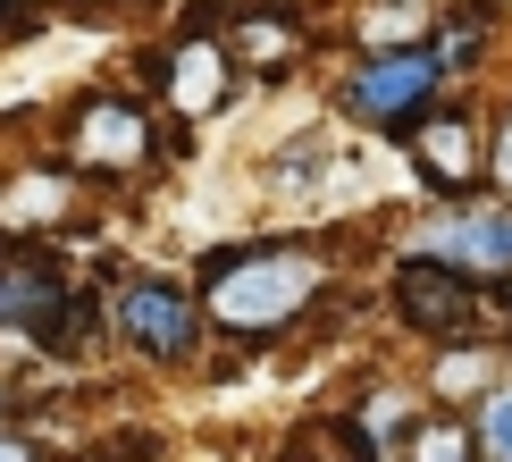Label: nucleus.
I'll return each instance as SVG.
<instances>
[{
	"label": "nucleus",
	"mask_w": 512,
	"mask_h": 462,
	"mask_svg": "<svg viewBox=\"0 0 512 462\" xmlns=\"http://www.w3.org/2000/svg\"><path fill=\"white\" fill-rule=\"evenodd\" d=\"M143 152H152V135H143V110L135 101H93L76 126V160H93V168H135Z\"/></svg>",
	"instance_id": "8"
},
{
	"label": "nucleus",
	"mask_w": 512,
	"mask_h": 462,
	"mask_svg": "<svg viewBox=\"0 0 512 462\" xmlns=\"http://www.w3.org/2000/svg\"><path fill=\"white\" fill-rule=\"evenodd\" d=\"M412 261H437L471 286H504L512 294V202H445L437 219H420Z\"/></svg>",
	"instance_id": "2"
},
{
	"label": "nucleus",
	"mask_w": 512,
	"mask_h": 462,
	"mask_svg": "<svg viewBox=\"0 0 512 462\" xmlns=\"http://www.w3.org/2000/svg\"><path fill=\"white\" fill-rule=\"evenodd\" d=\"M437 93H445V59H437V42L370 51V59L345 76V110H353L361 126H395V135H412V126L437 110Z\"/></svg>",
	"instance_id": "3"
},
{
	"label": "nucleus",
	"mask_w": 512,
	"mask_h": 462,
	"mask_svg": "<svg viewBox=\"0 0 512 462\" xmlns=\"http://www.w3.org/2000/svg\"><path fill=\"white\" fill-rule=\"evenodd\" d=\"M0 462H42L34 446H17V437H0Z\"/></svg>",
	"instance_id": "15"
},
{
	"label": "nucleus",
	"mask_w": 512,
	"mask_h": 462,
	"mask_svg": "<svg viewBox=\"0 0 512 462\" xmlns=\"http://www.w3.org/2000/svg\"><path fill=\"white\" fill-rule=\"evenodd\" d=\"M328 286V261L311 244H236V252H210L202 261V320L219 336H286Z\"/></svg>",
	"instance_id": "1"
},
{
	"label": "nucleus",
	"mask_w": 512,
	"mask_h": 462,
	"mask_svg": "<svg viewBox=\"0 0 512 462\" xmlns=\"http://www.w3.org/2000/svg\"><path fill=\"white\" fill-rule=\"evenodd\" d=\"M0 404H9V395H0Z\"/></svg>",
	"instance_id": "17"
},
{
	"label": "nucleus",
	"mask_w": 512,
	"mask_h": 462,
	"mask_svg": "<svg viewBox=\"0 0 512 462\" xmlns=\"http://www.w3.org/2000/svg\"><path fill=\"white\" fill-rule=\"evenodd\" d=\"M504 387V362H496V345H445L437 353V370H429V395H445V404H479V395H496Z\"/></svg>",
	"instance_id": "9"
},
{
	"label": "nucleus",
	"mask_w": 512,
	"mask_h": 462,
	"mask_svg": "<svg viewBox=\"0 0 512 462\" xmlns=\"http://www.w3.org/2000/svg\"><path fill=\"white\" fill-rule=\"evenodd\" d=\"M403 9H429V0H403Z\"/></svg>",
	"instance_id": "16"
},
{
	"label": "nucleus",
	"mask_w": 512,
	"mask_h": 462,
	"mask_svg": "<svg viewBox=\"0 0 512 462\" xmlns=\"http://www.w3.org/2000/svg\"><path fill=\"white\" fill-rule=\"evenodd\" d=\"M471 437H479V462H512V378H504L496 395H479Z\"/></svg>",
	"instance_id": "12"
},
{
	"label": "nucleus",
	"mask_w": 512,
	"mask_h": 462,
	"mask_svg": "<svg viewBox=\"0 0 512 462\" xmlns=\"http://www.w3.org/2000/svg\"><path fill=\"white\" fill-rule=\"evenodd\" d=\"M412 462H479V437H471V420H454V412H437V420H420L412 429V446H403Z\"/></svg>",
	"instance_id": "11"
},
{
	"label": "nucleus",
	"mask_w": 512,
	"mask_h": 462,
	"mask_svg": "<svg viewBox=\"0 0 512 462\" xmlns=\"http://www.w3.org/2000/svg\"><path fill=\"white\" fill-rule=\"evenodd\" d=\"M0 320L9 328H51L59 320V261L42 244L0 252Z\"/></svg>",
	"instance_id": "7"
},
{
	"label": "nucleus",
	"mask_w": 512,
	"mask_h": 462,
	"mask_svg": "<svg viewBox=\"0 0 512 462\" xmlns=\"http://www.w3.org/2000/svg\"><path fill=\"white\" fill-rule=\"evenodd\" d=\"M286 462H378V437L361 420H311L286 437Z\"/></svg>",
	"instance_id": "10"
},
{
	"label": "nucleus",
	"mask_w": 512,
	"mask_h": 462,
	"mask_svg": "<svg viewBox=\"0 0 512 462\" xmlns=\"http://www.w3.org/2000/svg\"><path fill=\"white\" fill-rule=\"evenodd\" d=\"M168 76H177V93H185V101L202 110V101H210V76H227V59L210 51V42H202V51H185V68H168Z\"/></svg>",
	"instance_id": "13"
},
{
	"label": "nucleus",
	"mask_w": 512,
	"mask_h": 462,
	"mask_svg": "<svg viewBox=\"0 0 512 462\" xmlns=\"http://www.w3.org/2000/svg\"><path fill=\"white\" fill-rule=\"evenodd\" d=\"M412 152H420V177L437 185V194H454L462 202V185L487 168V152H479V126L462 118V110H429L412 126Z\"/></svg>",
	"instance_id": "6"
},
{
	"label": "nucleus",
	"mask_w": 512,
	"mask_h": 462,
	"mask_svg": "<svg viewBox=\"0 0 512 462\" xmlns=\"http://www.w3.org/2000/svg\"><path fill=\"white\" fill-rule=\"evenodd\" d=\"M395 311H403V328H420L429 345L479 336V286L454 278V269H437V261H403L395 269Z\"/></svg>",
	"instance_id": "5"
},
{
	"label": "nucleus",
	"mask_w": 512,
	"mask_h": 462,
	"mask_svg": "<svg viewBox=\"0 0 512 462\" xmlns=\"http://www.w3.org/2000/svg\"><path fill=\"white\" fill-rule=\"evenodd\" d=\"M110 320L118 336L135 353H152V362H185V353L202 345V294L194 286H160V278H126L118 286V303H110Z\"/></svg>",
	"instance_id": "4"
},
{
	"label": "nucleus",
	"mask_w": 512,
	"mask_h": 462,
	"mask_svg": "<svg viewBox=\"0 0 512 462\" xmlns=\"http://www.w3.org/2000/svg\"><path fill=\"white\" fill-rule=\"evenodd\" d=\"M487 177H496V194L512 202V110L496 118V135H487Z\"/></svg>",
	"instance_id": "14"
}]
</instances>
